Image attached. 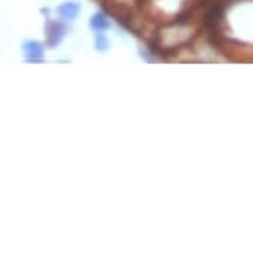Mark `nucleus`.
<instances>
[{
    "label": "nucleus",
    "mask_w": 253,
    "mask_h": 253,
    "mask_svg": "<svg viewBox=\"0 0 253 253\" xmlns=\"http://www.w3.org/2000/svg\"><path fill=\"white\" fill-rule=\"evenodd\" d=\"M68 22L60 20V18H48L46 22V48H56L68 36Z\"/></svg>",
    "instance_id": "obj_1"
},
{
    "label": "nucleus",
    "mask_w": 253,
    "mask_h": 253,
    "mask_svg": "<svg viewBox=\"0 0 253 253\" xmlns=\"http://www.w3.org/2000/svg\"><path fill=\"white\" fill-rule=\"evenodd\" d=\"M20 50H22V58L26 64H40V62L46 60V44L40 40H34V38L24 40Z\"/></svg>",
    "instance_id": "obj_2"
},
{
    "label": "nucleus",
    "mask_w": 253,
    "mask_h": 253,
    "mask_svg": "<svg viewBox=\"0 0 253 253\" xmlns=\"http://www.w3.org/2000/svg\"><path fill=\"white\" fill-rule=\"evenodd\" d=\"M80 12H82V4L76 2V0H66V2H60V4L56 6V10H54L56 18L64 20V22H68V24L74 22V20L80 16Z\"/></svg>",
    "instance_id": "obj_3"
},
{
    "label": "nucleus",
    "mask_w": 253,
    "mask_h": 253,
    "mask_svg": "<svg viewBox=\"0 0 253 253\" xmlns=\"http://www.w3.org/2000/svg\"><path fill=\"white\" fill-rule=\"evenodd\" d=\"M88 26H90L92 32H108L114 26V22L106 12H94L88 18Z\"/></svg>",
    "instance_id": "obj_4"
},
{
    "label": "nucleus",
    "mask_w": 253,
    "mask_h": 253,
    "mask_svg": "<svg viewBox=\"0 0 253 253\" xmlns=\"http://www.w3.org/2000/svg\"><path fill=\"white\" fill-rule=\"evenodd\" d=\"M92 42H94V50L100 52V54H106L110 50V46H112V40H110V36L106 32H94V40Z\"/></svg>",
    "instance_id": "obj_5"
}]
</instances>
